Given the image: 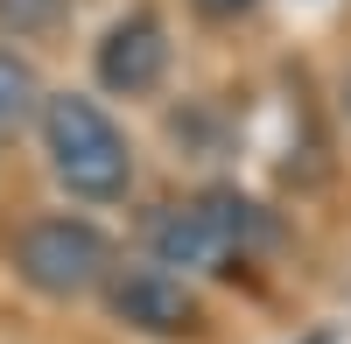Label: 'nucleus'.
<instances>
[{"mask_svg": "<svg viewBox=\"0 0 351 344\" xmlns=\"http://www.w3.org/2000/svg\"><path fill=\"white\" fill-rule=\"evenodd\" d=\"M14 274L28 281L36 295H92L112 281V239L84 218H36L14 232Z\"/></svg>", "mask_w": 351, "mask_h": 344, "instance_id": "nucleus-3", "label": "nucleus"}, {"mask_svg": "<svg viewBox=\"0 0 351 344\" xmlns=\"http://www.w3.org/2000/svg\"><path fill=\"white\" fill-rule=\"evenodd\" d=\"M169 71V28L155 8H134L106 28V42H99V84L106 92H120V99H141V92H155Z\"/></svg>", "mask_w": 351, "mask_h": 344, "instance_id": "nucleus-5", "label": "nucleus"}, {"mask_svg": "<svg viewBox=\"0 0 351 344\" xmlns=\"http://www.w3.org/2000/svg\"><path fill=\"white\" fill-rule=\"evenodd\" d=\"M36 112H43V84L28 71V56L0 49V134H21Z\"/></svg>", "mask_w": 351, "mask_h": 344, "instance_id": "nucleus-6", "label": "nucleus"}, {"mask_svg": "<svg viewBox=\"0 0 351 344\" xmlns=\"http://www.w3.org/2000/svg\"><path fill=\"white\" fill-rule=\"evenodd\" d=\"M260 239H267V211L239 190H204L190 204L155 211V225H148L155 267H197V274H225V260H239Z\"/></svg>", "mask_w": 351, "mask_h": 344, "instance_id": "nucleus-2", "label": "nucleus"}, {"mask_svg": "<svg viewBox=\"0 0 351 344\" xmlns=\"http://www.w3.org/2000/svg\"><path fill=\"white\" fill-rule=\"evenodd\" d=\"M43 140H49V169L64 176L71 197L84 204H112L134 183V148L112 127V112L84 92H43Z\"/></svg>", "mask_w": 351, "mask_h": 344, "instance_id": "nucleus-1", "label": "nucleus"}, {"mask_svg": "<svg viewBox=\"0 0 351 344\" xmlns=\"http://www.w3.org/2000/svg\"><path fill=\"white\" fill-rule=\"evenodd\" d=\"M106 302H112V317L127 330H148V337H190L204 323L197 295L183 288V274H169V267H127V274L112 267Z\"/></svg>", "mask_w": 351, "mask_h": 344, "instance_id": "nucleus-4", "label": "nucleus"}, {"mask_svg": "<svg viewBox=\"0 0 351 344\" xmlns=\"http://www.w3.org/2000/svg\"><path fill=\"white\" fill-rule=\"evenodd\" d=\"M344 99H351V92H344Z\"/></svg>", "mask_w": 351, "mask_h": 344, "instance_id": "nucleus-9", "label": "nucleus"}, {"mask_svg": "<svg viewBox=\"0 0 351 344\" xmlns=\"http://www.w3.org/2000/svg\"><path fill=\"white\" fill-rule=\"evenodd\" d=\"M64 8L71 0H0V28H8V36H36V28H49Z\"/></svg>", "mask_w": 351, "mask_h": 344, "instance_id": "nucleus-7", "label": "nucleus"}, {"mask_svg": "<svg viewBox=\"0 0 351 344\" xmlns=\"http://www.w3.org/2000/svg\"><path fill=\"white\" fill-rule=\"evenodd\" d=\"M197 14H211V21H239V14H253L260 0H190Z\"/></svg>", "mask_w": 351, "mask_h": 344, "instance_id": "nucleus-8", "label": "nucleus"}]
</instances>
